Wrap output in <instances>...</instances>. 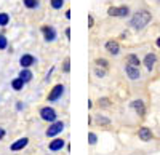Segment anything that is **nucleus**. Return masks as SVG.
I'll return each mask as SVG.
<instances>
[{
    "label": "nucleus",
    "instance_id": "nucleus-1",
    "mask_svg": "<svg viewBox=\"0 0 160 155\" xmlns=\"http://www.w3.org/2000/svg\"><path fill=\"white\" fill-rule=\"evenodd\" d=\"M151 19H152V16H151L149 11L139 10V11H136L135 15H133V18H131V21H130V26H131L135 31H142L146 26L151 22Z\"/></svg>",
    "mask_w": 160,
    "mask_h": 155
},
{
    "label": "nucleus",
    "instance_id": "nucleus-2",
    "mask_svg": "<svg viewBox=\"0 0 160 155\" xmlns=\"http://www.w3.org/2000/svg\"><path fill=\"white\" fill-rule=\"evenodd\" d=\"M40 119H42L43 122H48V123H53V122H56L58 120V114L56 110L50 107V106H45L40 109Z\"/></svg>",
    "mask_w": 160,
    "mask_h": 155
},
{
    "label": "nucleus",
    "instance_id": "nucleus-3",
    "mask_svg": "<svg viewBox=\"0 0 160 155\" xmlns=\"http://www.w3.org/2000/svg\"><path fill=\"white\" fill-rule=\"evenodd\" d=\"M108 15L109 16H114V18H125L130 15V8L122 5V7H111L108 10Z\"/></svg>",
    "mask_w": 160,
    "mask_h": 155
},
{
    "label": "nucleus",
    "instance_id": "nucleus-4",
    "mask_svg": "<svg viewBox=\"0 0 160 155\" xmlns=\"http://www.w3.org/2000/svg\"><path fill=\"white\" fill-rule=\"evenodd\" d=\"M64 131V123L56 120V122H53L50 126H48V130H47V136L48 138H56L58 134H61Z\"/></svg>",
    "mask_w": 160,
    "mask_h": 155
},
{
    "label": "nucleus",
    "instance_id": "nucleus-5",
    "mask_svg": "<svg viewBox=\"0 0 160 155\" xmlns=\"http://www.w3.org/2000/svg\"><path fill=\"white\" fill-rule=\"evenodd\" d=\"M64 94V85H61V83H58V85H55L51 88V91L48 93V102H56L58 99H61V96Z\"/></svg>",
    "mask_w": 160,
    "mask_h": 155
},
{
    "label": "nucleus",
    "instance_id": "nucleus-6",
    "mask_svg": "<svg viewBox=\"0 0 160 155\" xmlns=\"http://www.w3.org/2000/svg\"><path fill=\"white\" fill-rule=\"evenodd\" d=\"M42 34H43V38H45V42L51 43V42H55L56 40V29L55 27H51V26H42Z\"/></svg>",
    "mask_w": 160,
    "mask_h": 155
},
{
    "label": "nucleus",
    "instance_id": "nucleus-7",
    "mask_svg": "<svg viewBox=\"0 0 160 155\" xmlns=\"http://www.w3.org/2000/svg\"><path fill=\"white\" fill-rule=\"evenodd\" d=\"M130 107L135 110L139 117H144L146 115V106H144V102L141 99H135V101H131L130 102Z\"/></svg>",
    "mask_w": 160,
    "mask_h": 155
},
{
    "label": "nucleus",
    "instance_id": "nucleus-8",
    "mask_svg": "<svg viewBox=\"0 0 160 155\" xmlns=\"http://www.w3.org/2000/svg\"><path fill=\"white\" fill-rule=\"evenodd\" d=\"M125 74L128 75V79H130V80H138L139 77H141L139 67L131 66V64H127V66H125Z\"/></svg>",
    "mask_w": 160,
    "mask_h": 155
},
{
    "label": "nucleus",
    "instance_id": "nucleus-9",
    "mask_svg": "<svg viewBox=\"0 0 160 155\" xmlns=\"http://www.w3.org/2000/svg\"><path fill=\"white\" fill-rule=\"evenodd\" d=\"M64 146H66V141H64V139H61V138H55L53 141H50L48 149H50L51 152H59V150L64 149Z\"/></svg>",
    "mask_w": 160,
    "mask_h": 155
},
{
    "label": "nucleus",
    "instance_id": "nucleus-10",
    "mask_svg": "<svg viewBox=\"0 0 160 155\" xmlns=\"http://www.w3.org/2000/svg\"><path fill=\"white\" fill-rule=\"evenodd\" d=\"M28 144H29V139H28V138H19V139H16L15 143L10 146V149H11L13 152H19V150H22V149L28 147Z\"/></svg>",
    "mask_w": 160,
    "mask_h": 155
},
{
    "label": "nucleus",
    "instance_id": "nucleus-11",
    "mask_svg": "<svg viewBox=\"0 0 160 155\" xmlns=\"http://www.w3.org/2000/svg\"><path fill=\"white\" fill-rule=\"evenodd\" d=\"M104 48H106V51H108L109 55H112V56H117V55L120 53V45H118L115 40H109V42H106Z\"/></svg>",
    "mask_w": 160,
    "mask_h": 155
},
{
    "label": "nucleus",
    "instance_id": "nucleus-12",
    "mask_svg": "<svg viewBox=\"0 0 160 155\" xmlns=\"http://www.w3.org/2000/svg\"><path fill=\"white\" fill-rule=\"evenodd\" d=\"M19 64H21V67H32L34 64H35V58L32 56V55H29V53H26V55H22L21 58H19Z\"/></svg>",
    "mask_w": 160,
    "mask_h": 155
},
{
    "label": "nucleus",
    "instance_id": "nucleus-13",
    "mask_svg": "<svg viewBox=\"0 0 160 155\" xmlns=\"http://www.w3.org/2000/svg\"><path fill=\"white\" fill-rule=\"evenodd\" d=\"M138 136H139V139L141 141H144V143H149V141L152 139V131H151V128H148V126H142V128H139V131H138Z\"/></svg>",
    "mask_w": 160,
    "mask_h": 155
},
{
    "label": "nucleus",
    "instance_id": "nucleus-14",
    "mask_svg": "<svg viewBox=\"0 0 160 155\" xmlns=\"http://www.w3.org/2000/svg\"><path fill=\"white\" fill-rule=\"evenodd\" d=\"M142 62H144L146 69H148V70H152V69H154V66H155V62H157V56H155L154 53H148Z\"/></svg>",
    "mask_w": 160,
    "mask_h": 155
},
{
    "label": "nucleus",
    "instance_id": "nucleus-15",
    "mask_svg": "<svg viewBox=\"0 0 160 155\" xmlns=\"http://www.w3.org/2000/svg\"><path fill=\"white\" fill-rule=\"evenodd\" d=\"M18 77H21V79H22V80H24L26 83H29V82L32 80V77H34V74H32V70H31V69H28V67H22Z\"/></svg>",
    "mask_w": 160,
    "mask_h": 155
},
{
    "label": "nucleus",
    "instance_id": "nucleus-16",
    "mask_svg": "<svg viewBox=\"0 0 160 155\" xmlns=\"http://www.w3.org/2000/svg\"><path fill=\"white\" fill-rule=\"evenodd\" d=\"M24 85H26V82L21 79V77H16V79L11 80V88L15 90V91H21V90L24 88Z\"/></svg>",
    "mask_w": 160,
    "mask_h": 155
},
{
    "label": "nucleus",
    "instance_id": "nucleus-17",
    "mask_svg": "<svg viewBox=\"0 0 160 155\" xmlns=\"http://www.w3.org/2000/svg\"><path fill=\"white\" fill-rule=\"evenodd\" d=\"M127 64H131V66L139 67L141 61H139V58H138L136 55H128V56H127Z\"/></svg>",
    "mask_w": 160,
    "mask_h": 155
},
{
    "label": "nucleus",
    "instance_id": "nucleus-18",
    "mask_svg": "<svg viewBox=\"0 0 160 155\" xmlns=\"http://www.w3.org/2000/svg\"><path fill=\"white\" fill-rule=\"evenodd\" d=\"M96 123L101 125V126H109L111 125V120L108 117H104V115H96Z\"/></svg>",
    "mask_w": 160,
    "mask_h": 155
},
{
    "label": "nucleus",
    "instance_id": "nucleus-19",
    "mask_svg": "<svg viewBox=\"0 0 160 155\" xmlns=\"http://www.w3.org/2000/svg\"><path fill=\"white\" fill-rule=\"evenodd\" d=\"M22 3H24L26 8H29V10L38 8V0H22Z\"/></svg>",
    "mask_w": 160,
    "mask_h": 155
},
{
    "label": "nucleus",
    "instance_id": "nucleus-20",
    "mask_svg": "<svg viewBox=\"0 0 160 155\" xmlns=\"http://www.w3.org/2000/svg\"><path fill=\"white\" fill-rule=\"evenodd\" d=\"M10 24V15L8 13H0V26L5 27V26Z\"/></svg>",
    "mask_w": 160,
    "mask_h": 155
},
{
    "label": "nucleus",
    "instance_id": "nucleus-21",
    "mask_svg": "<svg viewBox=\"0 0 160 155\" xmlns=\"http://www.w3.org/2000/svg\"><path fill=\"white\" fill-rule=\"evenodd\" d=\"M50 5L53 10H61L64 5V0H50Z\"/></svg>",
    "mask_w": 160,
    "mask_h": 155
},
{
    "label": "nucleus",
    "instance_id": "nucleus-22",
    "mask_svg": "<svg viewBox=\"0 0 160 155\" xmlns=\"http://www.w3.org/2000/svg\"><path fill=\"white\" fill-rule=\"evenodd\" d=\"M7 48H8V38L3 34H0V50H7Z\"/></svg>",
    "mask_w": 160,
    "mask_h": 155
},
{
    "label": "nucleus",
    "instance_id": "nucleus-23",
    "mask_svg": "<svg viewBox=\"0 0 160 155\" xmlns=\"http://www.w3.org/2000/svg\"><path fill=\"white\" fill-rule=\"evenodd\" d=\"M95 64H96L98 67H102V69H108V67H109V62L106 61V59H102V58L96 59V61H95Z\"/></svg>",
    "mask_w": 160,
    "mask_h": 155
},
{
    "label": "nucleus",
    "instance_id": "nucleus-24",
    "mask_svg": "<svg viewBox=\"0 0 160 155\" xmlns=\"http://www.w3.org/2000/svg\"><path fill=\"white\" fill-rule=\"evenodd\" d=\"M88 143H90V146H95L96 143H98V136L95 134V133H88Z\"/></svg>",
    "mask_w": 160,
    "mask_h": 155
},
{
    "label": "nucleus",
    "instance_id": "nucleus-25",
    "mask_svg": "<svg viewBox=\"0 0 160 155\" xmlns=\"http://www.w3.org/2000/svg\"><path fill=\"white\" fill-rule=\"evenodd\" d=\"M62 70L68 74L69 70H71V59L69 58H66V61H64V66H62Z\"/></svg>",
    "mask_w": 160,
    "mask_h": 155
},
{
    "label": "nucleus",
    "instance_id": "nucleus-26",
    "mask_svg": "<svg viewBox=\"0 0 160 155\" xmlns=\"http://www.w3.org/2000/svg\"><path fill=\"white\" fill-rule=\"evenodd\" d=\"M95 75H96V77H99V79H102V77L106 75V69H102V67H101V69H99V67H96V69H95Z\"/></svg>",
    "mask_w": 160,
    "mask_h": 155
},
{
    "label": "nucleus",
    "instance_id": "nucleus-27",
    "mask_svg": "<svg viewBox=\"0 0 160 155\" xmlns=\"http://www.w3.org/2000/svg\"><path fill=\"white\" fill-rule=\"evenodd\" d=\"M98 102H99V106H102V107H108L109 106V99L108 98H101Z\"/></svg>",
    "mask_w": 160,
    "mask_h": 155
},
{
    "label": "nucleus",
    "instance_id": "nucleus-28",
    "mask_svg": "<svg viewBox=\"0 0 160 155\" xmlns=\"http://www.w3.org/2000/svg\"><path fill=\"white\" fill-rule=\"evenodd\" d=\"M93 24H95V19L91 15H88V27H93Z\"/></svg>",
    "mask_w": 160,
    "mask_h": 155
},
{
    "label": "nucleus",
    "instance_id": "nucleus-29",
    "mask_svg": "<svg viewBox=\"0 0 160 155\" xmlns=\"http://www.w3.org/2000/svg\"><path fill=\"white\" fill-rule=\"evenodd\" d=\"M22 109H24V104H22V102L19 101L18 104H16V110H22Z\"/></svg>",
    "mask_w": 160,
    "mask_h": 155
},
{
    "label": "nucleus",
    "instance_id": "nucleus-30",
    "mask_svg": "<svg viewBox=\"0 0 160 155\" xmlns=\"http://www.w3.org/2000/svg\"><path fill=\"white\" fill-rule=\"evenodd\" d=\"M5 138V130H3V128H0V141H2Z\"/></svg>",
    "mask_w": 160,
    "mask_h": 155
},
{
    "label": "nucleus",
    "instance_id": "nucleus-31",
    "mask_svg": "<svg viewBox=\"0 0 160 155\" xmlns=\"http://www.w3.org/2000/svg\"><path fill=\"white\" fill-rule=\"evenodd\" d=\"M66 37H68V38H71V29H69V27L66 29Z\"/></svg>",
    "mask_w": 160,
    "mask_h": 155
},
{
    "label": "nucleus",
    "instance_id": "nucleus-32",
    "mask_svg": "<svg viewBox=\"0 0 160 155\" xmlns=\"http://www.w3.org/2000/svg\"><path fill=\"white\" fill-rule=\"evenodd\" d=\"M157 46H158V48H160V37H158V38H157Z\"/></svg>",
    "mask_w": 160,
    "mask_h": 155
}]
</instances>
